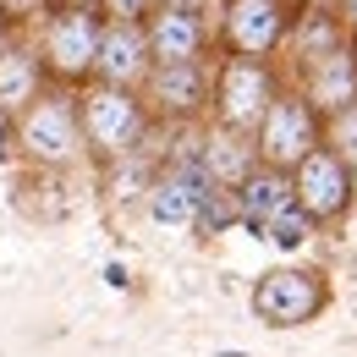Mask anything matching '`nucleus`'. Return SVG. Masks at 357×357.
Returning a JSON list of instances; mask_svg holds the SVG:
<instances>
[{
  "label": "nucleus",
  "mask_w": 357,
  "mask_h": 357,
  "mask_svg": "<svg viewBox=\"0 0 357 357\" xmlns=\"http://www.w3.org/2000/svg\"><path fill=\"white\" fill-rule=\"evenodd\" d=\"M347 39H352V33H347V22H341V11H335V6H297V11H291L286 45H291L297 72H308L313 61H324L330 50H341Z\"/></svg>",
  "instance_id": "2eb2a0df"
},
{
  "label": "nucleus",
  "mask_w": 357,
  "mask_h": 357,
  "mask_svg": "<svg viewBox=\"0 0 357 357\" xmlns=\"http://www.w3.org/2000/svg\"><path fill=\"white\" fill-rule=\"evenodd\" d=\"M154 6H181V11H204L209 0H154Z\"/></svg>",
  "instance_id": "393cba45"
},
{
  "label": "nucleus",
  "mask_w": 357,
  "mask_h": 357,
  "mask_svg": "<svg viewBox=\"0 0 357 357\" xmlns=\"http://www.w3.org/2000/svg\"><path fill=\"white\" fill-rule=\"evenodd\" d=\"M50 11H93V6H99V0H45Z\"/></svg>",
  "instance_id": "5701e85b"
},
{
  "label": "nucleus",
  "mask_w": 357,
  "mask_h": 357,
  "mask_svg": "<svg viewBox=\"0 0 357 357\" xmlns=\"http://www.w3.org/2000/svg\"><path fill=\"white\" fill-rule=\"evenodd\" d=\"M330 308V280L324 269H308V264H280L259 275L253 286V313L264 319L269 330H297L319 313Z\"/></svg>",
  "instance_id": "423d86ee"
},
{
  "label": "nucleus",
  "mask_w": 357,
  "mask_h": 357,
  "mask_svg": "<svg viewBox=\"0 0 357 357\" xmlns=\"http://www.w3.org/2000/svg\"><path fill=\"white\" fill-rule=\"evenodd\" d=\"M99 11H105V22H143L154 11V0H99Z\"/></svg>",
  "instance_id": "412c9836"
},
{
  "label": "nucleus",
  "mask_w": 357,
  "mask_h": 357,
  "mask_svg": "<svg viewBox=\"0 0 357 357\" xmlns=\"http://www.w3.org/2000/svg\"><path fill=\"white\" fill-rule=\"evenodd\" d=\"M347 176H352V209H357V160L347 165Z\"/></svg>",
  "instance_id": "bb28decb"
},
{
  "label": "nucleus",
  "mask_w": 357,
  "mask_h": 357,
  "mask_svg": "<svg viewBox=\"0 0 357 357\" xmlns=\"http://www.w3.org/2000/svg\"><path fill=\"white\" fill-rule=\"evenodd\" d=\"M11 45V17H6V11H0V50Z\"/></svg>",
  "instance_id": "a878e982"
},
{
  "label": "nucleus",
  "mask_w": 357,
  "mask_h": 357,
  "mask_svg": "<svg viewBox=\"0 0 357 357\" xmlns=\"http://www.w3.org/2000/svg\"><path fill=\"white\" fill-rule=\"evenodd\" d=\"M11 149H17V121H11L6 110H0V160H6Z\"/></svg>",
  "instance_id": "4be33fe9"
},
{
  "label": "nucleus",
  "mask_w": 357,
  "mask_h": 357,
  "mask_svg": "<svg viewBox=\"0 0 357 357\" xmlns=\"http://www.w3.org/2000/svg\"><path fill=\"white\" fill-rule=\"evenodd\" d=\"M324 149H335L347 165L357 160V105L341 110V116H324Z\"/></svg>",
  "instance_id": "aec40b11"
},
{
  "label": "nucleus",
  "mask_w": 357,
  "mask_h": 357,
  "mask_svg": "<svg viewBox=\"0 0 357 357\" xmlns=\"http://www.w3.org/2000/svg\"><path fill=\"white\" fill-rule=\"evenodd\" d=\"M291 192H297V209L313 225H335L352 215V176H347V160L335 149H313L308 160L291 171Z\"/></svg>",
  "instance_id": "1a4fd4ad"
},
{
  "label": "nucleus",
  "mask_w": 357,
  "mask_h": 357,
  "mask_svg": "<svg viewBox=\"0 0 357 357\" xmlns=\"http://www.w3.org/2000/svg\"><path fill=\"white\" fill-rule=\"evenodd\" d=\"M324 143V116L313 110L297 89H280L275 105L264 110V121L253 127V149H259V165H275V171H297L313 149Z\"/></svg>",
  "instance_id": "39448f33"
},
{
  "label": "nucleus",
  "mask_w": 357,
  "mask_h": 357,
  "mask_svg": "<svg viewBox=\"0 0 357 357\" xmlns=\"http://www.w3.org/2000/svg\"><path fill=\"white\" fill-rule=\"evenodd\" d=\"M297 204V192H291V176L286 171H275V165H259L253 176L236 187V215L242 225H253V231H264L280 209H291Z\"/></svg>",
  "instance_id": "f3484780"
},
{
  "label": "nucleus",
  "mask_w": 357,
  "mask_h": 357,
  "mask_svg": "<svg viewBox=\"0 0 357 357\" xmlns=\"http://www.w3.org/2000/svg\"><path fill=\"white\" fill-rule=\"evenodd\" d=\"M225 357H242V352H225Z\"/></svg>",
  "instance_id": "c85d7f7f"
},
{
  "label": "nucleus",
  "mask_w": 357,
  "mask_h": 357,
  "mask_svg": "<svg viewBox=\"0 0 357 357\" xmlns=\"http://www.w3.org/2000/svg\"><path fill=\"white\" fill-rule=\"evenodd\" d=\"M231 225H242L236 215V192H225V187H204V198H198V209H192V231L198 236H220Z\"/></svg>",
  "instance_id": "a211bd4d"
},
{
  "label": "nucleus",
  "mask_w": 357,
  "mask_h": 357,
  "mask_svg": "<svg viewBox=\"0 0 357 357\" xmlns=\"http://www.w3.org/2000/svg\"><path fill=\"white\" fill-rule=\"evenodd\" d=\"M335 11H341V22H347V33H352V39H357V0H341Z\"/></svg>",
  "instance_id": "b1692460"
},
{
  "label": "nucleus",
  "mask_w": 357,
  "mask_h": 357,
  "mask_svg": "<svg viewBox=\"0 0 357 357\" xmlns=\"http://www.w3.org/2000/svg\"><path fill=\"white\" fill-rule=\"evenodd\" d=\"M204 171L198 165H154L149 192H143V209L154 215V225H192V209L204 198Z\"/></svg>",
  "instance_id": "4468645a"
},
{
  "label": "nucleus",
  "mask_w": 357,
  "mask_h": 357,
  "mask_svg": "<svg viewBox=\"0 0 357 357\" xmlns=\"http://www.w3.org/2000/svg\"><path fill=\"white\" fill-rule=\"evenodd\" d=\"M149 72H154V55H149V33H143V22H105L93 83H105V89H132L137 93Z\"/></svg>",
  "instance_id": "9b49d317"
},
{
  "label": "nucleus",
  "mask_w": 357,
  "mask_h": 357,
  "mask_svg": "<svg viewBox=\"0 0 357 357\" xmlns=\"http://www.w3.org/2000/svg\"><path fill=\"white\" fill-rule=\"evenodd\" d=\"M280 93V77L269 61H242V55H220L215 61V83H209V121L225 132H248L264 121V110Z\"/></svg>",
  "instance_id": "7ed1b4c3"
},
{
  "label": "nucleus",
  "mask_w": 357,
  "mask_h": 357,
  "mask_svg": "<svg viewBox=\"0 0 357 357\" xmlns=\"http://www.w3.org/2000/svg\"><path fill=\"white\" fill-rule=\"evenodd\" d=\"M50 89V77H45V61H39V50L33 45H11L0 50V110L17 121L39 93Z\"/></svg>",
  "instance_id": "dca6fc26"
},
{
  "label": "nucleus",
  "mask_w": 357,
  "mask_h": 357,
  "mask_svg": "<svg viewBox=\"0 0 357 357\" xmlns=\"http://www.w3.org/2000/svg\"><path fill=\"white\" fill-rule=\"evenodd\" d=\"M303 6H330V0H303Z\"/></svg>",
  "instance_id": "cd10ccee"
},
{
  "label": "nucleus",
  "mask_w": 357,
  "mask_h": 357,
  "mask_svg": "<svg viewBox=\"0 0 357 357\" xmlns=\"http://www.w3.org/2000/svg\"><path fill=\"white\" fill-rule=\"evenodd\" d=\"M143 33H149L154 66H192V61H209V22H204V11L154 6V11L143 17Z\"/></svg>",
  "instance_id": "9d476101"
},
{
  "label": "nucleus",
  "mask_w": 357,
  "mask_h": 357,
  "mask_svg": "<svg viewBox=\"0 0 357 357\" xmlns=\"http://www.w3.org/2000/svg\"><path fill=\"white\" fill-rule=\"evenodd\" d=\"M313 231H319V225H313L308 215L297 209V204H291V209H280V215H275V220L264 225V236L275 242V248H303V242H308Z\"/></svg>",
  "instance_id": "6ab92c4d"
},
{
  "label": "nucleus",
  "mask_w": 357,
  "mask_h": 357,
  "mask_svg": "<svg viewBox=\"0 0 357 357\" xmlns=\"http://www.w3.org/2000/svg\"><path fill=\"white\" fill-rule=\"evenodd\" d=\"M99 33H105L99 11H50L45 45H39L50 89H89L93 66H99Z\"/></svg>",
  "instance_id": "20e7f679"
},
{
  "label": "nucleus",
  "mask_w": 357,
  "mask_h": 357,
  "mask_svg": "<svg viewBox=\"0 0 357 357\" xmlns=\"http://www.w3.org/2000/svg\"><path fill=\"white\" fill-rule=\"evenodd\" d=\"M198 171H204L209 187L236 192L242 181L259 171V149H253L248 132H225L215 121H204V132H198Z\"/></svg>",
  "instance_id": "ddd939ff"
},
{
  "label": "nucleus",
  "mask_w": 357,
  "mask_h": 357,
  "mask_svg": "<svg viewBox=\"0 0 357 357\" xmlns=\"http://www.w3.org/2000/svg\"><path fill=\"white\" fill-rule=\"evenodd\" d=\"M77 127H83L89 160H99V165L110 171V165H127V160H143V154H149L154 116H149L143 93L89 83V89H77Z\"/></svg>",
  "instance_id": "f257e3e1"
},
{
  "label": "nucleus",
  "mask_w": 357,
  "mask_h": 357,
  "mask_svg": "<svg viewBox=\"0 0 357 357\" xmlns=\"http://www.w3.org/2000/svg\"><path fill=\"white\" fill-rule=\"evenodd\" d=\"M17 154L33 171H72L89 160L83 127H77V93L72 89H45L22 116H17Z\"/></svg>",
  "instance_id": "f03ea898"
},
{
  "label": "nucleus",
  "mask_w": 357,
  "mask_h": 357,
  "mask_svg": "<svg viewBox=\"0 0 357 357\" xmlns=\"http://www.w3.org/2000/svg\"><path fill=\"white\" fill-rule=\"evenodd\" d=\"M286 28H291L286 0H225L220 11V45L225 55H242V61H269L286 45Z\"/></svg>",
  "instance_id": "6e6552de"
},
{
  "label": "nucleus",
  "mask_w": 357,
  "mask_h": 357,
  "mask_svg": "<svg viewBox=\"0 0 357 357\" xmlns=\"http://www.w3.org/2000/svg\"><path fill=\"white\" fill-rule=\"evenodd\" d=\"M303 77V99H308L319 116H341V110H352L357 105V39H347L341 50H330L324 61H313L308 72H297Z\"/></svg>",
  "instance_id": "f8f14e48"
},
{
  "label": "nucleus",
  "mask_w": 357,
  "mask_h": 357,
  "mask_svg": "<svg viewBox=\"0 0 357 357\" xmlns=\"http://www.w3.org/2000/svg\"><path fill=\"white\" fill-rule=\"evenodd\" d=\"M209 83H215V66L209 61H192V66H154L143 77V105L160 127H198L209 116Z\"/></svg>",
  "instance_id": "0eeeda50"
}]
</instances>
